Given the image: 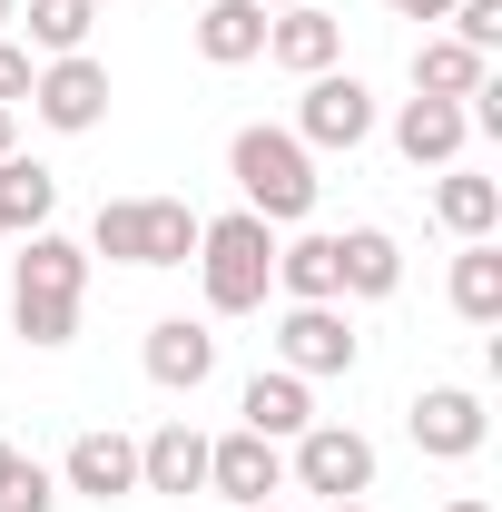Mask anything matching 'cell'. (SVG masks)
Listing matches in <instances>:
<instances>
[{"label": "cell", "mask_w": 502, "mask_h": 512, "mask_svg": "<svg viewBox=\"0 0 502 512\" xmlns=\"http://www.w3.org/2000/svg\"><path fill=\"white\" fill-rule=\"evenodd\" d=\"M394 286H404V247H394V227H345V237H335V296L384 306Z\"/></svg>", "instance_id": "15"}, {"label": "cell", "mask_w": 502, "mask_h": 512, "mask_svg": "<svg viewBox=\"0 0 502 512\" xmlns=\"http://www.w3.org/2000/svg\"><path fill=\"white\" fill-rule=\"evenodd\" d=\"M138 365H148V384H168V394H197V384L217 375V335L197 316H158L148 345H138Z\"/></svg>", "instance_id": "14"}, {"label": "cell", "mask_w": 502, "mask_h": 512, "mask_svg": "<svg viewBox=\"0 0 502 512\" xmlns=\"http://www.w3.org/2000/svg\"><path fill=\"white\" fill-rule=\"evenodd\" d=\"M237 414H247V434H266V444H296L315 424V384L286 375V365H256L247 394H237Z\"/></svg>", "instance_id": "16"}, {"label": "cell", "mask_w": 502, "mask_h": 512, "mask_svg": "<svg viewBox=\"0 0 502 512\" xmlns=\"http://www.w3.org/2000/svg\"><path fill=\"white\" fill-rule=\"evenodd\" d=\"M296 138L306 148H365L375 138V89L355 69H315L306 99H296Z\"/></svg>", "instance_id": "9"}, {"label": "cell", "mask_w": 502, "mask_h": 512, "mask_svg": "<svg viewBox=\"0 0 502 512\" xmlns=\"http://www.w3.org/2000/svg\"><path fill=\"white\" fill-rule=\"evenodd\" d=\"M434 217L453 237H493L502 227V178H483V168H434Z\"/></svg>", "instance_id": "20"}, {"label": "cell", "mask_w": 502, "mask_h": 512, "mask_svg": "<svg viewBox=\"0 0 502 512\" xmlns=\"http://www.w3.org/2000/svg\"><path fill=\"white\" fill-rule=\"evenodd\" d=\"M30 79H40V60H30V50L0 30V109H20V99H30Z\"/></svg>", "instance_id": "27"}, {"label": "cell", "mask_w": 502, "mask_h": 512, "mask_svg": "<svg viewBox=\"0 0 502 512\" xmlns=\"http://www.w3.org/2000/svg\"><path fill=\"white\" fill-rule=\"evenodd\" d=\"M207 493H227V503H276L286 493V444H266V434H207Z\"/></svg>", "instance_id": "10"}, {"label": "cell", "mask_w": 502, "mask_h": 512, "mask_svg": "<svg viewBox=\"0 0 502 512\" xmlns=\"http://www.w3.org/2000/svg\"><path fill=\"white\" fill-rule=\"evenodd\" d=\"M197 286H207V316H256L266 286H276V227L227 207V217H197Z\"/></svg>", "instance_id": "3"}, {"label": "cell", "mask_w": 502, "mask_h": 512, "mask_svg": "<svg viewBox=\"0 0 502 512\" xmlns=\"http://www.w3.org/2000/svg\"><path fill=\"white\" fill-rule=\"evenodd\" d=\"M483 79H493V60L463 50V40H424L414 50V99H473Z\"/></svg>", "instance_id": "23"}, {"label": "cell", "mask_w": 502, "mask_h": 512, "mask_svg": "<svg viewBox=\"0 0 502 512\" xmlns=\"http://www.w3.org/2000/svg\"><path fill=\"white\" fill-rule=\"evenodd\" d=\"M10 148H20V109H0V158H10Z\"/></svg>", "instance_id": "29"}, {"label": "cell", "mask_w": 502, "mask_h": 512, "mask_svg": "<svg viewBox=\"0 0 502 512\" xmlns=\"http://www.w3.org/2000/svg\"><path fill=\"white\" fill-rule=\"evenodd\" d=\"M256 10H296V0H256Z\"/></svg>", "instance_id": "34"}, {"label": "cell", "mask_w": 502, "mask_h": 512, "mask_svg": "<svg viewBox=\"0 0 502 512\" xmlns=\"http://www.w3.org/2000/svg\"><path fill=\"white\" fill-rule=\"evenodd\" d=\"M404 434H414V453H434V463H473L483 434H493V414H483L473 384H424L404 404Z\"/></svg>", "instance_id": "8"}, {"label": "cell", "mask_w": 502, "mask_h": 512, "mask_svg": "<svg viewBox=\"0 0 502 512\" xmlns=\"http://www.w3.org/2000/svg\"><path fill=\"white\" fill-rule=\"evenodd\" d=\"M276 286H286V306H345L335 296V237H315V227L276 237Z\"/></svg>", "instance_id": "19"}, {"label": "cell", "mask_w": 502, "mask_h": 512, "mask_svg": "<svg viewBox=\"0 0 502 512\" xmlns=\"http://www.w3.org/2000/svg\"><path fill=\"white\" fill-rule=\"evenodd\" d=\"M443 512H502V503H483V493H453V503H443Z\"/></svg>", "instance_id": "30"}, {"label": "cell", "mask_w": 502, "mask_h": 512, "mask_svg": "<svg viewBox=\"0 0 502 512\" xmlns=\"http://www.w3.org/2000/svg\"><path fill=\"white\" fill-rule=\"evenodd\" d=\"M50 207H60V178L40 168V158H0V237H30V227H50Z\"/></svg>", "instance_id": "21"}, {"label": "cell", "mask_w": 502, "mask_h": 512, "mask_svg": "<svg viewBox=\"0 0 502 512\" xmlns=\"http://www.w3.org/2000/svg\"><path fill=\"white\" fill-rule=\"evenodd\" d=\"M453 316L502 325V247L493 237H463V256H453Z\"/></svg>", "instance_id": "22"}, {"label": "cell", "mask_w": 502, "mask_h": 512, "mask_svg": "<svg viewBox=\"0 0 502 512\" xmlns=\"http://www.w3.org/2000/svg\"><path fill=\"white\" fill-rule=\"evenodd\" d=\"M227 178H237V207L266 217V227H306L315 188H325V178H315V148L296 128H266V119L227 138Z\"/></svg>", "instance_id": "2"}, {"label": "cell", "mask_w": 502, "mask_h": 512, "mask_svg": "<svg viewBox=\"0 0 502 512\" xmlns=\"http://www.w3.org/2000/svg\"><path fill=\"white\" fill-rule=\"evenodd\" d=\"M286 483L315 493V503H365V493H375V444H365L355 424H325V414H315L306 434L286 444Z\"/></svg>", "instance_id": "5"}, {"label": "cell", "mask_w": 502, "mask_h": 512, "mask_svg": "<svg viewBox=\"0 0 502 512\" xmlns=\"http://www.w3.org/2000/svg\"><path fill=\"white\" fill-rule=\"evenodd\" d=\"M79 296H89V247L60 237V227H30L20 256H10V335L40 345V355H60L79 335Z\"/></svg>", "instance_id": "1"}, {"label": "cell", "mask_w": 502, "mask_h": 512, "mask_svg": "<svg viewBox=\"0 0 502 512\" xmlns=\"http://www.w3.org/2000/svg\"><path fill=\"white\" fill-rule=\"evenodd\" d=\"M138 493H168V503L207 493V434L188 414H168L158 434H138Z\"/></svg>", "instance_id": "13"}, {"label": "cell", "mask_w": 502, "mask_h": 512, "mask_svg": "<svg viewBox=\"0 0 502 512\" xmlns=\"http://www.w3.org/2000/svg\"><path fill=\"white\" fill-rule=\"evenodd\" d=\"M384 10H394V20H443L453 0H384Z\"/></svg>", "instance_id": "28"}, {"label": "cell", "mask_w": 502, "mask_h": 512, "mask_svg": "<svg viewBox=\"0 0 502 512\" xmlns=\"http://www.w3.org/2000/svg\"><path fill=\"white\" fill-rule=\"evenodd\" d=\"M89 20H99V0H30V40L20 50H40V60H69V50H89Z\"/></svg>", "instance_id": "24"}, {"label": "cell", "mask_w": 502, "mask_h": 512, "mask_svg": "<svg viewBox=\"0 0 502 512\" xmlns=\"http://www.w3.org/2000/svg\"><path fill=\"white\" fill-rule=\"evenodd\" d=\"M197 60L207 69H247V60H266V10L256 0H197Z\"/></svg>", "instance_id": "18"}, {"label": "cell", "mask_w": 502, "mask_h": 512, "mask_svg": "<svg viewBox=\"0 0 502 512\" xmlns=\"http://www.w3.org/2000/svg\"><path fill=\"white\" fill-rule=\"evenodd\" d=\"M30 119L60 128V138H89V128L109 119V60H89V50L40 60V79H30Z\"/></svg>", "instance_id": "7"}, {"label": "cell", "mask_w": 502, "mask_h": 512, "mask_svg": "<svg viewBox=\"0 0 502 512\" xmlns=\"http://www.w3.org/2000/svg\"><path fill=\"white\" fill-rule=\"evenodd\" d=\"M0 512H60V473H40V463L20 453L10 483H0Z\"/></svg>", "instance_id": "25"}, {"label": "cell", "mask_w": 502, "mask_h": 512, "mask_svg": "<svg viewBox=\"0 0 502 512\" xmlns=\"http://www.w3.org/2000/svg\"><path fill=\"white\" fill-rule=\"evenodd\" d=\"M463 99H404L394 109V148H404V168H463Z\"/></svg>", "instance_id": "17"}, {"label": "cell", "mask_w": 502, "mask_h": 512, "mask_svg": "<svg viewBox=\"0 0 502 512\" xmlns=\"http://www.w3.org/2000/svg\"><path fill=\"white\" fill-rule=\"evenodd\" d=\"M443 20H453V40H463V50H483V60L502 50V0H453Z\"/></svg>", "instance_id": "26"}, {"label": "cell", "mask_w": 502, "mask_h": 512, "mask_svg": "<svg viewBox=\"0 0 502 512\" xmlns=\"http://www.w3.org/2000/svg\"><path fill=\"white\" fill-rule=\"evenodd\" d=\"M10 20H20V0H0V30H10Z\"/></svg>", "instance_id": "33"}, {"label": "cell", "mask_w": 502, "mask_h": 512, "mask_svg": "<svg viewBox=\"0 0 502 512\" xmlns=\"http://www.w3.org/2000/svg\"><path fill=\"white\" fill-rule=\"evenodd\" d=\"M89 256H109V266H188L197 207L188 197H109L89 217Z\"/></svg>", "instance_id": "4"}, {"label": "cell", "mask_w": 502, "mask_h": 512, "mask_svg": "<svg viewBox=\"0 0 502 512\" xmlns=\"http://www.w3.org/2000/svg\"><path fill=\"white\" fill-rule=\"evenodd\" d=\"M315 512H375V503H315Z\"/></svg>", "instance_id": "32"}, {"label": "cell", "mask_w": 502, "mask_h": 512, "mask_svg": "<svg viewBox=\"0 0 502 512\" xmlns=\"http://www.w3.org/2000/svg\"><path fill=\"white\" fill-rule=\"evenodd\" d=\"M266 60L296 69V79H315V69L345 60V20L325 10V0H296V10H266Z\"/></svg>", "instance_id": "12"}, {"label": "cell", "mask_w": 502, "mask_h": 512, "mask_svg": "<svg viewBox=\"0 0 502 512\" xmlns=\"http://www.w3.org/2000/svg\"><path fill=\"white\" fill-rule=\"evenodd\" d=\"M10 463H20V444H10V434H0V483H10Z\"/></svg>", "instance_id": "31"}, {"label": "cell", "mask_w": 502, "mask_h": 512, "mask_svg": "<svg viewBox=\"0 0 502 512\" xmlns=\"http://www.w3.org/2000/svg\"><path fill=\"white\" fill-rule=\"evenodd\" d=\"M60 493H79V503H128L138 493V444H128L119 424H89L60 453Z\"/></svg>", "instance_id": "11"}, {"label": "cell", "mask_w": 502, "mask_h": 512, "mask_svg": "<svg viewBox=\"0 0 502 512\" xmlns=\"http://www.w3.org/2000/svg\"><path fill=\"white\" fill-rule=\"evenodd\" d=\"M276 365L286 375H355L365 365V335H355V316L345 306H286L276 316Z\"/></svg>", "instance_id": "6"}, {"label": "cell", "mask_w": 502, "mask_h": 512, "mask_svg": "<svg viewBox=\"0 0 502 512\" xmlns=\"http://www.w3.org/2000/svg\"><path fill=\"white\" fill-rule=\"evenodd\" d=\"M247 512H286V503H247Z\"/></svg>", "instance_id": "35"}]
</instances>
